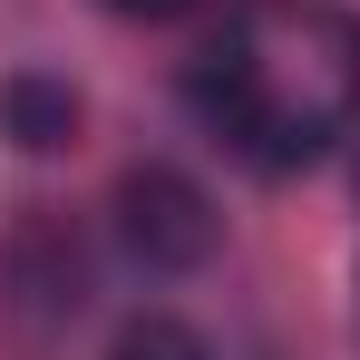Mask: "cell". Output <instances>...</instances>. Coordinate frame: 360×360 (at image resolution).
<instances>
[{"mask_svg": "<svg viewBox=\"0 0 360 360\" xmlns=\"http://www.w3.org/2000/svg\"><path fill=\"white\" fill-rule=\"evenodd\" d=\"M195 117L243 166L292 176L360 127V10L341 0H234L185 59Z\"/></svg>", "mask_w": 360, "mask_h": 360, "instance_id": "obj_1", "label": "cell"}, {"mask_svg": "<svg viewBox=\"0 0 360 360\" xmlns=\"http://www.w3.org/2000/svg\"><path fill=\"white\" fill-rule=\"evenodd\" d=\"M117 234L127 253L146 263V273H195L214 243H224V214H214V195L176 166H136L117 185Z\"/></svg>", "mask_w": 360, "mask_h": 360, "instance_id": "obj_2", "label": "cell"}, {"mask_svg": "<svg viewBox=\"0 0 360 360\" xmlns=\"http://www.w3.org/2000/svg\"><path fill=\"white\" fill-rule=\"evenodd\" d=\"M0 136L20 156H59L68 136H78V88H68L59 68H10L0 78Z\"/></svg>", "mask_w": 360, "mask_h": 360, "instance_id": "obj_3", "label": "cell"}, {"mask_svg": "<svg viewBox=\"0 0 360 360\" xmlns=\"http://www.w3.org/2000/svg\"><path fill=\"white\" fill-rule=\"evenodd\" d=\"M108 360H214V351H205V331L176 321V311H136L117 341H108Z\"/></svg>", "mask_w": 360, "mask_h": 360, "instance_id": "obj_4", "label": "cell"}, {"mask_svg": "<svg viewBox=\"0 0 360 360\" xmlns=\"http://www.w3.org/2000/svg\"><path fill=\"white\" fill-rule=\"evenodd\" d=\"M117 20H166V10H195V0H108Z\"/></svg>", "mask_w": 360, "mask_h": 360, "instance_id": "obj_5", "label": "cell"}]
</instances>
